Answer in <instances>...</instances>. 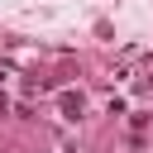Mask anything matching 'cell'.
<instances>
[{
	"label": "cell",
	"instance_id": "obj_1",
	"mask_svg": "<svg viewBox=\"0 0 153 153\" xmlns=\"http://www.w3.org/2000/svg\"><path fill=\"white\" fill-rule=\"evenodd\" d=\"M62 115L76 120V115H81V96H62Z\"/></svg>",
	"mask_w": 153,
	"mask_h": 153
}]
</instances>
